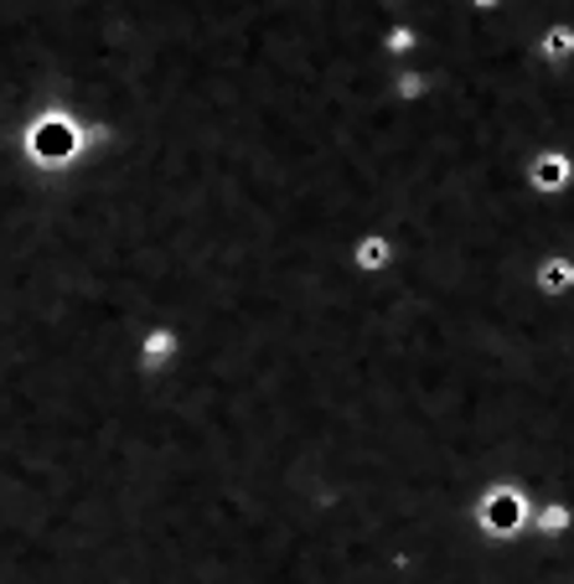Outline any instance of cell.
<instances>
[{"label": "cell", "mask_w": 574, "mask_h": 584, "mask_svg": "<svg viewBox=\"0 0 574 584\" xmlns=\"http://www.w3.org/2000/svg\"><path fill=\"white\" fill-rule=\"evenodd\" d=\"M471 517L492 544H502V538H517V533H523V523L534 517V502H528V491L513 487V481H492V487L481 491Z\"/></svg>", "instance_id": "6da1fadb"}, {"label": "cell", "mask_w": 574, "mask_h": 584, "mask_svg": "<svg viewBox=\"0 0 574 584\" xmlns=\"http://www.w3.org/2000/svg\"><path fill=\"white\" fill-rule=\"evenodd\" d=\"M83 151V130L73 115H62V109H47L37 115V124L26 130V156L37 160V166H58V160H73Z\"/></svg>", "instance_id": "7a4b0ae2"}, {"label": "cell", "mask_w": 574, "mask_h": 584, "mask_svg": "<svg viewBox=\"0 0 574 584\" xmlns=\"http://www.w3.org/2000/svg\"><path fill=\"white\" fill-rule=\"evenodd\" d=\"M528 187L543 196H559L574 187V156L570 151H559V145H549V151H538L534 160H528Z\"/></svg>", "instance_id": "3957f363"}, {"label": "cell", "mask_w": 574, "mask_h": 584, "mask_svg": "<svg viewBox=\"0 0 574 584\" xmlns=\"http://www.w3.org/2000/svg\"><path fill=\"white\" fill-rule=\"evenodd\" d=\"M534 290L543 295V300L574 295V253H543L534 264Z\"/></svg>", "instance_id": "277c9868"}, {"label": "cell", "mask_w": 574, "mask_h": 584, "mask_svg": "<svg viewBox=\"0 0 574 584\" xmlns=\"http://www.w3.org/2000/svg\"><path fill=\"white\" fill-rule=\"evenodd\" d=\"M534 52H538L543 62H549L554 73H564V68L574 62V21H559V16H554L549 26H543V32H538Z\"/></svg>", "instance_id": "5b68a950"}, {"label": "cell", "mask_w": 574, "mask_h": 584, "mask_svg": "<svg viewBox=\"0 0 574 584\" xmlns=\"http://www.w3.org/2000/svg\"><path fill=\"white\" fill-rule=\"evenodd\" d=\"M394 264V238L388 234H362L352 243V270L357 274H383Z\"/></svg>", "instance_id": "8992f818"}, {"label": "cell", "mask_w": 574, "mask_h": 584, "mask_svg": "<svg viewBox=\"0 0 574 584\" xmlns=\"http://www.w3.org/2000/svg\"><path fill=\"white\" fill-rule=\"evenodd\" d=\"M177 347H181V336H177V332H151L145 342H140V362L156 372V368H166V362L177 357Z\"/></svg>", "instance_id": "52a82bcc"}, {"label": "cell", "mask_w": 574, "mask_h": 584, "mask_svg": "<svg viewBox=\"0 0 574 584\" xmlns=\"http://www.w3.org/2000/svg\"><path fill=\"white\" fill-rule=\"evenodd\" d=\"M378 47L388 52V58H409L419 47V32L409 26V21H394V26H383V37H378Z\"/></svg>", "instance_id": "ba28073f"}, {"label": "cell", "mask_w": 574, "mask_h": 584, "mask_svg": "<svg viewBox=\"0 0 574 584\" xmlns=\"http://www.w3.org/2000/svg\"><path fill=\"white\" fill-rule=\"evenodd\" d=\"M534 523H538V533H549V538H559V533H570V527H574V506H570V502H549V506H538V512H534Z\"/></svg>", "instance_id": "9c48e42d"}, {"label": "cell", "mask_w": 574, "mask_h": 584, "mask_svg": "<svg viewBox=\"0 0 574 584\" xmlns=\"http://www.w3.org/2000/svg\"><path fill=\"white\" fill-rule=\"evenodd\" d=\"M394 94L398 98H424V94H430V83H424V73H398V79H394Z\"/></svg>", "instance_id": "30bf717a"}, {"label": "cell", "mask_w": 574, "mask_h": 584, "mask_svg": "<svg viewBox=\"0 0 574 584\" xmlns=\"http://www.w3.org/2000/svg\"><path fill=\"white\" fill-rule=\"evenodd\" d=\"M476 16H497V11H507V0H466Z\"/></svg>", "instance_id": "8fae6325"}]
</instances>
